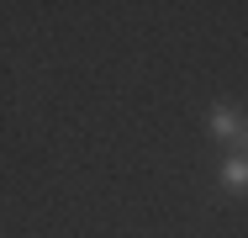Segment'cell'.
I'll return each mask as SVG.
<instances>
[{
    "label": "cell",
    "mask_w": 248,
    "mask_h": 238,
    "mask_svg": "<svg viewBox=\"0 0 248 238\" xmlns=\"http://www.w3.org/2000/svg\"><path fill=\"white\" fill-rule=\"evenodd\" d=\"M238 148H243V153H238V159H248V127H243V138H238Z\"/></svg>",
    "instance_id": "obj_3"
},
{
    "label": "cell",
    "mask_w": 248,
    "mask_h": 238,
    "mask_svg": "<svg viewBox=\"0 0 248 238\" xmlns=\"http://www.w3.org/2000/svg\"><path fill=\"white\" fill-rule=\"evenodd\" d=\"M243 127H248V122H243L238 106H211V111H206V133H211L217 143H238Z\"/></svg>",
    "instance_id": "obj_1"
},
{
    "label": "cell",
    "mask_w": 248,
    "mask_h": 238,
    "mask_svg": "<svg viewBox=\"0 0 248 238\" xmlns=\"http://www.w3.org/2000/svg\"><path fill=\"white\" fill-rule=\"evenodd\" d=\"M222 190L248 196V159H227V164H222Z\"/></svg>",
    "instance_id": "obj_2"
}]
</instances>
